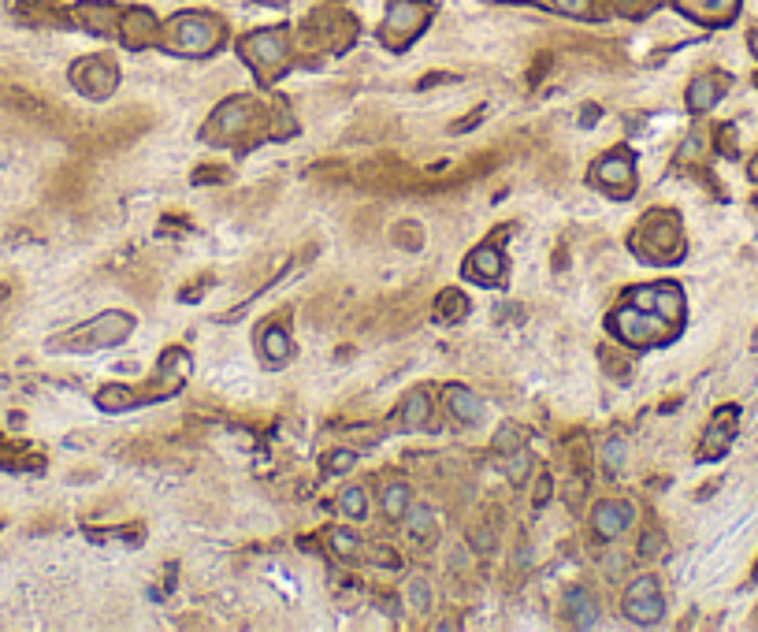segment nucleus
Segmentation results:
<instances>
[{"instance_id":"nucleus-34","label":"nucleus","mask_w":758,"mask_h":632,"mask_svg":"<svg viewBox=\"0 0 758 632\" xmlns=\"http://www.w3.org/2000/svg\"><path fill=\"white\" fill-rule=\"evenodd\" d=\"M353 461H357L353 450H331V454L324 458V465H327V473H350Z\"/></svg>"},{"instance_id":"nucleus-39","label":"nucleus","mask_w":758,"mask_h":632,"mask_svg":"<svg viewBox=\"0 0 758 632\" xmlns=\"http://www.w3.org/2000/svg\"><path fill=\"white\" fill-rule=\"evenodd\" d=\"M658 547H662V536H643V543H640V551H643V558H658Z\"/></svg>"},{"instance_id":"nucleus-18","label":"nucleus","mask_w":758,"mask_h":632,"mask_svg":"<svg viewBox=\"0 0 758 632\" xmlns=\"http://www.w3.org/2000/svg\"><path fill=\"white\" fill-rule=\"evenodd\" d=\"M677 12H684L695 23H706V27H725L732 23V15L740 12V0H673Z\"/></svg>"},{"instance_id":"nucleus-12","label":"nucleus","mask_w":758,"mask_h":632,"mask_svg":"<svg viewBox=\"0 0 758 632\" xmlns=\"http://www.w3.org/2000/svg\"><path fill=\"white\" fill-rule=\"evenodd\" d=\"M591 183L610 190V194H632V186H636L632 157L628 153H606V157H599L595 168H591Z\"/></svg>"},{"instance_id":"nucleus-26","label":"nucleus","mask_w":758,"mask_h":632,"mask_svg":"<svg viewBox=\"0 0 758 632\" xmlns=\"http://www.w3.org/2000/svg\"><path fill=\"white\" fill-rule=\"evenodd\" d=\"M435 316L446 320V324H458L461 316H469V302H465V294H461V290H446L443 298L435 302Z\"/></svg>"},{"instance_id":"nucleus-3","label":"nucleus","mask_w":758,"mask_h":632,"mask_svg":"<svg viewBox=\"0 0 758 632\" xmlns=\"http://www.w3.org/2000/svg\"><path fill=\"white\" fill-rule=\"evenodd\" d=\"M134 331V316L127 313H101L79 324V328L56 335L53 350H105V346H119Z\"/></svg>"},{"instance_id":"nucleus-5","label":"nucleus","mask_w":758,"mask_h":632,"mask_svg":"<svg viewBox=\"0 0 758 632\" xmlns=\"http://www.w3.org/2000/svg\"><path fill=\"white\" fill-rule=\"evenodd\" d=\"M257 119H261V108L253 105L249 97L223 101V105L212 112L209 123H205L201 138H205L209 145H227V142H235V138H242V134L253 131V127H257Z\"/></svg>"},{"instance_id":"nucleus-27","label":"nucleus","mask_w":758,"mask_h":632,"mask_svg":"<svg viewBox=\"0 0 758 632\" xmlns=\"http://www.w3.org/2000/svg\"><path fill=\"white\" fill-rule=\"evenodd\" d=\"M406 606H409V614H424V610L432 606V584L424 577L406 580Z\"/></svg>"},{"instance_id":"nucleus-38","label":"nucleus","mask_w":758,"mask_h":632,"mask_svg":"<svg viewBox=\"0 0 758 632\" xmlns=\"http://www.w3.org/2000/svg\"><path fill=\"white\" fill-rule=\"evenodd\" d=\"M372 562H376V566H387V569H398V566H402V562L394 558L391 547H372Z\"/></svg>"},{"instance_id":"nucleus-16","label":"nucleus","mask_w":758,"mask_h":632,"mask_svg":"<svg viewBox=\"0 0 758 632\" xmlns=\"http://www.w3.org/2000/svg\"><path fill=\"white\" fill-rule=\"evenodd\" d=\"M465 276H469L472 283H484V287H491V283H498V279L506 276V257H502V250H498L495 242H484V246H476V250L469 253Z\"/></svg>"},{"instance_id":"nucleus-25","label":"nucleus","mask_w":758,"mask_h":632,"mask_svg":"<svg viewBox=\"0 0 758 632\" xmlns=\"http://www.w3.org/2000/svg\"><path fill=\"white\" fill-rule=\"evenodd\" d=\"M379 506H383V517H391V521H402V517H406V510L413 506V491H409V484H402V480H391V484L383 488V495H379Z\"/></svg>"},{"instance_id":"nucleus-21","label":"nucleus","mask_w":758,"mask_h":632,"mask_svg":"<svg viewBox=\"0 0 758 632\" xmlns=\"http://www.w3.org/2000/svg\"><path fill=\"white\" fill-rule=\"evenodd\" d=\"M71 15H75L86 30H93V34H112V30H119V19H116L119 8L116 4H105V0H86V4H79Z\"/></svg>"},{"instance_id":"nucleus-4","label":"nucleus","mask_w":758,"mask_h":632,"mask_svg":"<svg viewBox=\"0 0 758 632\" xmlns=\"http://www.w3.org/2000/svg\"><path fill=\"white\" fill-rule=\"evenodd\" d=\"M220 41H223V23L216 15L183 12V15H175L168 27V45H175V53H183V56H209L220 49Z\"/></svg>"},{"instance_id":"nucleus-40","label":"nucleus","mask_w":758,"mask_h":632,"mask_svg":"<svg viewBox=\"0 0 758 632\" xmlns=\"http://www.w3.org/2000/svg\"><path fill=\"white\" fill-rule=\"evenodd\" d=\"M747 45H751V53H755V56H758V27H755V30H751V34H747Z\"/></svg>"},{"instance_id":"nucleus-6","label":"nucleus","mask_w":758,"mask_h":632,"mask_svg":"<svg viewBox=\"0 0 758 632\" xmlns=\"http://www.w3.org/2000/svg\"><path fill=\"white\" fill-rule=\"evenodd\" d=\"M242 56L253 64V71H257L261 79H275L290 60L287 30L275 27V30H257V34H249V38L242 41Z\"/></svg>"},{"instance_id":"nucleus-20","label":"nucleus","mask_w":758,"mask_h":632,"mask_svg":"<svg viewBox=\"0 0 758 632\" xmlns=\"http://www.w3.org/2000/svg\"><path fill=\"white\" fill-rule=\"evenodd\" d=\"M157 19L153 12H145V8H131V12H123L119 19V38L123 45H131V49H142V45H153L157 41Z\"/></svg>"},{"instance_id":"nucleus-7","label":"nucleus","mask_w":758,"mask_h":632,"mask_svg":"<svg viewBox=\"0 0 758 632\" xmlns=\"http://www.w3.org/2000/svg\"><path fill=\"white\" fill-rule=\"evenodd\" d=\"M428 15H432V8H428L424 0H391V4H387V15H383L379 38H383V45L398 49V45L413 41L420 30L428 27Z\"/></svg>"},{"instance_id":"nucleus-36","label":"nucleus","mask_w":758,"mask_h":632,"mask_svg":"<svg viewBox=\"0 0 758 632\" xmlns=\"http://www.w3.org/2000/svg\"><path fill=\"white\" fill-rule=\"evenodd\" d=\"M0 469H23V461H19V447L8 443L4 435H0Z\"/></svg>"},{"instance_id":"nucleus-28","label":"nucleus","mask_w":758,"mask_h":632,"mask_svg":"<svg viewBox=\"0 0 758 632\" xmlns=\"http://www.w3.org/2000/svg\"><path fill=\"white\" fill-rule=\"evenodd\" d=\"M97 406L101 409H131V406H138V391H134V387H123V383L105 387V391L97 395Z\"/></svg>"},{"instance_id":"nucleus-30","label":"nucleus","mask_w":758,"mask_h":632,"mask_svg":"<svg viewBox=\"0 0 758 632\" xmlns=\"http://www.w3.org/2000/svg\"><path fill=\"white\" fill-rule=\"evenodd\" d=\"M339 510H342V514H350L353 521H365V517H368V495H365V488H357V484H353V488L342 491V495H339Z\"/></svg>"},{"instance_id":"nucleus-24","label":"nucleus","mask_w":758,"mask_h":632,"mask_svg":"<svg viewBox=\"0 0 758 632\" xmlns=\"http://www.w3.org/2000/svg\"><path fill=\"white\" fill-rule=\"evenodd\" d=\"M402 525H406V536L413 543H428L439 532V517H435L432 506H409Z\"/></svg>"},{"instance_id":"nucleus-22","label":"nucleus","mask_w":758,"mask_h":632,"mask_svg":"<svg viewBox=\"0 0 758 632\" xmlns=\"http://www.w3.org/2000/svg\"><path fill=\"white\" fill-rule=\"evenodd\" d=\"M562 606H565V618L573 621L576 629H591V625H599V603H595V595L588 588H569L562 595Z\"/></svg>"},{"instance_id":"nucleus-19","label":"nucleus","mask_w":758,"mask_h":632,"mask_svg":"<svg viewBox=\"0 0 758 632\" xmlns=\"http://www.w3.org/2000/svg\"><path fill=\"white\" fill-rule=\"evenodd\" d=\"M257 354L268 369H279V365H287L290 357H294V343H290V331L283 324H268V328L257 331Z\"/></svg>"},{"instance_id":"nucleus-35","label":"nucleus","mask_w":758,"mask_h":632,"mask_svg":"<svg viewBox=\"0 0 758 632\" xmlns=\"http://www.w3.org/2000/svg\"><path fill=\"white\" fill-rule=\"evenodd\" d=\"M718 149L725 157H736V153H740V142H736V127H732V123L718 127Z\"/></svg>"},{"instance_id":"nucleus-2","label":"nucleus","mask_w":758,"mask_h":632,"mask_svg":"<svg viewBox=\"0 0 758 632\" xmlns=\"http://www.w3.org/2000/svg\"><path fill=\"white\" fill-rule=\"evenodd\" d=\"M610 331L625 346H662L677 335V324H669L666 316H658L654 309H640V305L625 302L621 309L610 313Z\"/></svg>"},{"instance_id":"nucleus-23","label":"nucleus","mask_w":758,"mask_h":632,"mask_svg":"<svg viewBox=\"0 0 758 632\" xmlns=\"http://www.w3.org/2000/svg\"><path fill=\"white\" fill-rule=\"evenodd\" d=\"M432 395L424 391V387H413L406 395V402H402V428H409V432H417V428H428V421H432Z\"/></svg>"},{"instance_id":"nucleus-8","label":"nucleus","mask_w":758,"mask_h":632,"mask_svg":"<svg viewBox=\"0 0 758 632\" xmlns=\"http://www.w3.org/2000/svg\"><path fill=\"white\" fill-rule=\"evenodd\" d=\"M621 606H625V618L632 625H658V621L666 618V599H662V588H658L654 577L632 580L625 588Z\"/></svg>"},{"instance_id":"nucleus-14","label":"nucleus","mask_w":758,"mask_h":632,"mask_svg":"<svg viewBox=\"0 0 758 632\" xmlns=\"http://www.w3.org/2000/svg\"><path fill=\"white\" fill-rule=\"evenodd\" d=\"M736 421H740V409H736V406L718 409V413L710 417V424H706L699 458H703V461L725 458V454H729V447H732V435H736Z\"/></svg>"},{"instance_id":"nucleus-29","label":"nucleus","mask_w":758,"mask_h":632,"mask_svg":"<svg viewBox=\"0 0 758 632\" xmlns=\"http://www.w3.org/2000/svg\"><path fill=\"white\" fill-rule=\"evenodd\" d=\"M625 458H628V443L621 435H610L606 443H602V465H606V473L614 476L625 469Z\"/></svg>"},{"instance_id":"nucleus-15","label":"nucleus","mask_w":758,"mask_h":632,"mask_svg":"<svg viewBox=\"0 0 758 632\" xmlns=\"http://www.w3.org/2000/svg\"><path fill=\"white\" fill-rule=\"evenodd\" d=\"M443 402L450 409V417L465 428H480L487 421V406L480 395H472L469 387H461V383H446L443 387Z\"/></svg>"},{"instance_id":"nucleus-37","label":"nucleus","mask_w":758,"mask_h":632,"mask_svg":"<svg viewBox=\"0 0 758 632\" xmlns=\"http://www.w3.org/2000/svg\"><path fill=\"white\" fill-rule=\"evenodd\" d=\"M658 0H614V8L621 15H643V12H651Z\"/></svg>"},{"instance_id":"nucleus-32","label":"nucleus","mask_w":758,"mask_h":632,"mask_svg":"<svg viewBox=\"0 0 758 632\" xmlns=\"http://www.w3.org/2000/svg\"><path fill=\"white\" fill-rule=\"evenodd\" d=\"M550 12H562V15H573V19H588L595 15V0H536Z\"/></svg>"},{"instance_id":"nucleus-1","label":"nucleus","mask_w":758,"mask_h":632,"mask_svg":"<svg viewBox=\"0 0 758 632\" xmlns=\"http://www.w3.org/2000/svg\"><path fill=\"white\" fill-rule=\"evenodd\" d=\"M632 250L640 253L643 261L654 264H669L680 261V250H684V231H680V216L669 209H654L647 212L632 235Z\"/></svg>"},{"instance_id":"nucleus-42","label":"nucleus","mask_w":758,"mask_h":632,"mask_svg":"<svg viewBox=\"0 0 758 632\" xmlns=\"http://www.w3.org/2000/svg\"><path fill=\"white\" fill-rule=\"evenodd\" d=\"M268 4H287V0H268Z\"/></svg>"},{"instance_id":"nucleus-41","label":"nucleus","mask_w":758,"mask_h":632,"mask_svg":"<svg viewBox=\"0 0 758 632\" xmlns=\"http://www.w3.org/2000/svg\"><path fill=\"white\" fill-rule=\"evenodd\" d=\"M751 179L758 183V153H755V160H751Z\"/></svg>"},{"instance_id":"nucleus-11","label":"nucleus","mask_w":758,"mask_h":632,"mask_svg":"<svg viewBox=\"0 0 758 632\" xmlns=\"http://www.w3.org/2000/svg\"><path fill=\"white\" fill-rule=\"evenodd\" d=\"M632 525H636V506L628 499H602L595 502V510H591V532H595L599 540H617V536H625Z\"/></svg>"},{"instance_id":"nucleus-33","label":"nucleus","mask_w":758,"mask_h":632,"mask_svg":"<svg viewBox=\"0 0 758 632\" xmlns=\"http://www.w3.org/2000/svg\"><path fill=\"white\" fill-rule=\"evenodd\" d=\"M331 551L339 554L342 562H353V558L361 554V540L353 536L350 528H335V532H331Z\"/></svg>"},{"instance_id":"nucleus-43","label":"nucleus","mask_w":758,"mask_h":632,"mask_svg":"<svg viewBox=\"0 0 758 632\" xmlns=\"http://www.w3.org/2000/svg\"><path fill=\"white\" fill-rule=\"evenodd\" d=\"M755 577H758V566H755Z\"/></svg>"},{"instance_id":"nucleus-9","label":"nucleus","mask_w":758,"mask_h":632,"mask_svg":"<svg viewBox=\"0 0 758 632\" xmlns=\"http://www.w3.org/2000/svg\"><path fill=\"white\" fill-rule=\"evenodd\" d=\"M71 82H75V90H79L82 97L105 101L119 86V71L108 56H86V60H79V64L71 67Z\"/></svg>"},{"instance_id":"nucleus-10","label":"nucleus","mask_w":758,"mask_h":632,"mask_svg":"<svg viewBox=\"0 0 758 632\" xmlns=\"http://www.w3.org/2000/svg\"><path fill=\"white\" fill-rule=\"evenodd\" d=\"M625 302L640 305V309H654L658 316H666L669 324L684 320V294H680L677 283H651V287H632Z\"/></svg>"},{"instance_id":"nucleus-17","label":"nucleus","mask_w":758,"mask_h":632,"mask_svg":"<svg viewBox=\"0 0 758 632\" xmlns=\"http://www.w3.org/2000/svg\"><path fill=\"white\" fill-rule=\"evenodd\" d=\"M725 90H729V75H721V71H706V75L692 79V86H688V93H684V105H688V112L703 116V112H710V108L718 105Z\"/></svg>"},{"instance_id":"nucleus-13","label":"nucleus","mask_w":758,"mask_h":632,"mask_svg":"<svg viewBox=\"0 0 758 632\" xmlns=\"http://www.w3.org/2000/svg\"><path fill=\"white\" fill-rule=\"evenodd\" d=\"M186 376H190V354H186V350H168V354L160 357L157 372H153L149 387L142 391V398L171 395V391H179V387H183Z\"/></svg>"},{"instance_id":"nucleus-31","label":"nucleus","mask_w":758,"mask_h":632,"mask_svg":"<svg viewBox=\"0 0 758 632\" xmlns=\"http://www.w3.org/2000/svg\"><path fill=\"white\" fill-rule=\"evenodd\" d=\"M524 443H528V439H524V428H521V424H502V428H498V432H495V450H498V454H517V450H524Z\"/></svg>"}]
</instances>
